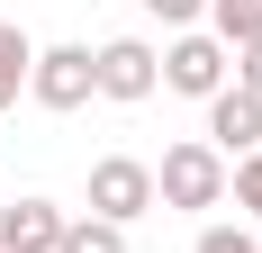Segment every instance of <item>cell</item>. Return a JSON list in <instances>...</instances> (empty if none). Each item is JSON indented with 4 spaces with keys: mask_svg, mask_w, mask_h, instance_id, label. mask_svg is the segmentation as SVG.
<instances>
[{
    "mask_svg": "<svg viewBox=\"0 0 262 253\" xmlns=\"http://www.w3.org/2000/svg\"><path fill=\"white\" fill-rule=\"evenodd\" d=\"M226 181H235V172H226V154H217L208 136H190V145H172V154L154 163V199H163V208H217V199H226Z\"/></svg>",
    "mask_w": 262,
    "mask_h": 253,
    "instance_id": "6da1fadb",
    "label": "cell"
},
{
    "mask_svg": "<svg viewBox=\"0 0 262 253\" xmlns=\"http://www.w3.org/2000/svg\"><path fill=\"white\" fill-rule=\"evenodd\" d=\"M145 208H154V163H136V154H100V163H91V217L136 226Z\"/></svg>",
    "mask_w": 262,
    "mask_h": 253,
    "instance_id": "7a4b0ae2",
    "label": "cell"
},
{
    "mask_svg": "<svg viewBox=\"0 0 262 253\" xmlns=\"http://www.w3.org/2000/svg\"><path fill=\"white\" fill-rule=\"evenodd\" d=\"M226 64H235V54L217 46L208 27H190V36L163 46V91H181V100H217V91H226Z\"/></svg>",
    "mask_w": 262,
    "mask_h": 253,
    "instance_id": "3957f363",
    "label": "cell"
},
{
    "mask_svg": "<svg viewBox=\"0 0 262 253\" xmlns=\"http://www.w3.org/2000/svg\"><path fill=\"white\" fill-rule=\"evenodd\" d=\"M27 100H36V109H81V100H100L91 46H46V54H36V73H27Z\"/></svg>",
    "mask_w": 262,
    "mask_h": 253,
    "instance_id": "277c9868",
    "label": "cell"
},
{
    "mask_svg": "<svg viewBox=\"0 0 262 253\" xmlns=\"http://www.w3.org/2000/svg\"><path fill=\"white\" fill-rule=\"evenodd\" d=\"M91 73H100V100H154L163 54L145 46V36H108V46L91 54Z\"/></svg>",
    "mask_w": 262,
    "mask_h": 253,
    "instance_id": "5b68a950",
    "label": "cell"
},
{
    "mask_svg": "<svg viewBox=\"0 0 262 253\" xmlns=\"http://www.w3.org/2000/svg\"><path fill=\"white\" fill-rule=\"evenodd\" d=\"M208 145L226 154V163L262 154V100H253V91H235V81H226V91L208 100Z\"/></svg>",
    "mask_w": 262,
    "mask_h": 253,
    "instance_id": "8992f818",
    "label": "cell"
},
{
    "mask_svg": "<svg viewBox=\"0 0 262 253\" xmlns=\"http://www.w3.org/2000/svg\"><path fill=\"white\" fill-rule=\"evenodd\" d=\"M63 226H73V217L54 199H18V208H0V253H54Z\"/></svg>",
    "mask_w": 262,
    "mask_h": 253,
    "instance_id": "52a82bcc",
    "label": "cell"
},
{
    "mask_svg": "<svg viewBox=\"0 0 262 253\" xmlns=\"http://www.w3.org/2000/svg\"><path fill=\"white\" fill-rule=\"evenodd\" d=\"M208 36H217L226 54L262 46V0H208Z\"/></svg>",
    "mask_w": 262,
    "mask_h": 253,
    "instance_id": "ba28073f",
    "label": "cell"
},
{
    "mask_svg": "<svg viewBox=\"0 0 262 253\" xmlns=\"http://www.w3.org/2000/svg\"><path fill=\"white\" fill-rule=\"evenodd\" d=\"M27 73H36V46H27V27H18V18H0V109H18Z\"/></svg>",
    "mask_w": 262,
    "mask_h": 253,
    "instance_id": "9c48e42d",
    "label": "cell"
},
{
    "mask_svg": "<svg viewBox=\"0 0 262 253\" xmlns=\"http://www.w3.org/2000/svg\"><path fill=\"white\" fill-rule=\"evenodd\" d=\"M54 253H127V226H108V217H73Z\"/></svg>",
    "mask_w": 262,
    "mask_h": 253,
    "instance_id": "30bf717a",
    "label": "cell"
},
{
    "mask_svg": "<svg viewBox=\"0 0 262 253\" xmlns=\"http://www.w3.org/2000/svg\"><path fill=\"white\" fill-rule=\"evenodd\" d=\"M226 190H235V208H253V226H262V154H244Z\"/></svg>",
    "mask_w": 262,
    "mask_h": 253,
    "instance_id": "8fae6325",
    "label": "cell"
},
{
    "mask_svg": "<svg viewBox=\"0 0 262 253\" xmlns=\"http://www.w3.org/2000/svg\"><path fill=\"white\" fill-rule=\"evenodd\" d=\"M199 253H262V235H253V226H208Z\"/></svg>",
    "mask_w": 262,
    "mask_h": 253,
    "instance_id": "7c38bea8",
    "label": "cell"
},
{
    "mask_svg": "<svg viewBox=\"0 0 262 253\" xmlns=\"http://www.w3.org/2000/svg\"><path fill=\"white\" fill-rule=\"evenodd\" d=\"M145 9H154L163 27H181V36H190V27H199V18H208V0H145Z\"/></svg>",
    "mask_w": 262,
    "mask_h": 253,
    "instance_id": "4fadbf2b",
    "label": "cell"
},
{
    "mask_svg": "<svg viewBox=\"0 0 262 253\" xmlns=\"http://www.w3.org/2000/svg\"><path fill=\"white\" fill-rule=\"evenodd\" d=\"M235 91H253V100H262V46H244V54H235Z\"/></svg>",
    "mask_w": 262,
    "mask_h": 253,
    "instance_id": "5bb4252c",
    "label": "cell"
}]
</instances>
